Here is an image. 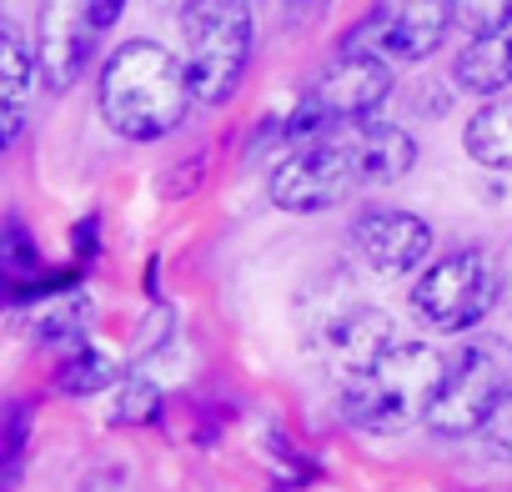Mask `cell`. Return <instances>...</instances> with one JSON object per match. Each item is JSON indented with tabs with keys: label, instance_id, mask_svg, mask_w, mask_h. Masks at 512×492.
<instances>
[{
	"label": "cell",
	"instance_id": "obj_19",
	"mask_svg": "<svg viewBox=\"0 0 512 492\" xmlns=\"http://www.w3.org/2000/svg\"><path fill=\"white\" fill-rule=\"evenodd\" d=\"M0 262H6V272H11L16 287H21L26 277L41 272V252H36V241H31V231H26L21 216H6V236H0Z\"/></svg>",
	"mask_w": 512,
	"mask_h": 492
},
{
	"label": "cell",
	"instance_id": "obj_9",
	"mask_svg": "<svg viewBox=\"0 0 512 492\" xmlns=\"http://www.w3.org/2000/svg\"><path fill=\"white\" fill-rule=\"evenodd\" d=\"M352 252L362 267L382 272V277H402V272H417L427 257H432V226L412 211H392V206H377V211H362L347 231Z\"/></svg>",
	"mask_w": 512,
	"mask_h": 492
},
{
	"label": "cell",
	"instance_id": "obj_18",
	"mask_svg": "<svg viewBox=\"0 0 512 492\" xmlns=\"http://www.w3.org/2000/svg\"><path fill=\"white\" fill-rule=\"evenodd\" d=\"M452 21L477 36H502L512 26V0H452Z\"/></svg>",
	"mask_w": 512,
	"mask_h": 492
},
{
	"label": "cell",
	"instance_id": "obj_8",
	"mask_svg": "<svg viewBox=\"0 0 512 492\" xmlns=\"http://www.w3.org/2000/svg\"><path fill=\"white\" fill-rule=\"evenodd\" d=\"M357 186H362V181H357V166L347 161V151L337 146L332 131L317 136V141H307V146H292V151L277 161L272 181H267L272 201H277L282 211H292V216L327 211V206L347 201Z\"/></svg>",
	"mask_w": 512,
	"mask_h": 492
},
{
	"label": "cell",
	"instance_id": "obj_5",
	"mask_svg": "<svg viewBox=\"0 0 512 492\" xmlns=\"http://www.w3.org/2000/svg\"><path fill=\"white\" fill-rule=\"evenodd\" d=\"M507 392H512V342L477 337L447 362V377L427 412V427L437 437H472L487 427V417L502 407Z\"/></svg>",
	"mask_w": 512,
	"mask_h": 492
},
{
	"label": "cell",
	"instance_id": "obj_15",
	"mask_svg": "<svg viewBox=\"0 0 512 492\" xmlns=\"http://www.w3.org/2000/svg\"><path fill=\"white\" fill-rule=\"evenodd\" d=\"M467 156L482 171H512V101H487L462 131Z\"/></svg>",
	"mask_w": 512,
	"mask_h": 492
},
{
	"label": "cell",
	"instance_id": "obj_13",
	"mask_svg": "<svg viewBox=\"0 0 512 492\" xmlns=\"http://www.w3.org/2000/svg\"><path fill=\"white\" fill-rule=\"evenodd\" d=\"M36 76H41V61L36 51L26 46L21 26L6 21L0 26V106H6V116H0V146H16L21 131H26V106H31V91H36Z\"/></svg>",
	"mask_w": 512,
	"mask_h": 492
},
{
	"label": "cell",
	"instance_id": "obj_24",
	"mask_svg": "<svg viewBox=\"0 0 512 492\" xmlns=\"http://www.w3.org/2000/svg\"><path fill=\"white\" fill-rule=\"evenodd\" d=\"M91 11H96V26L106 31V26H116V21H121V11H126V0H91Z\"/></svg>",
	"mask_w": 512,
	"mask_h": 492
},
{
	"label": "cell",
	"instance_id": "obj_2",
	"mask_svg": "<svg viewBox=\"0 0 512 492\" xmlns=\"http://www.w3.org/2000/svg\"><path fill=\"white\" fill-rule=\"evenodd\" d=\"M447 362L432 342H397L387 357H377L362 377L342 387V412L362 432H407L427 422L437 392H442Z\"/></svg>",
	"mask_w": 512,
	"mask_h": 492
},
{
	"label": "cell",
	"instance_id": "obj_20",
	"mask_svg": "<svg viewBox=\"0 0 512 492\" xmlns=\"http://www.w3.org/2000/svg\"><path fill=\"white\" fill-rule=\"evenodd\" d=\"M156 412H161V392L146 377H121L116 382V412H111V422L136 427V422H156Z\"/></svg>",
	"mask_w": 512,
	"mask_h": 492
},
{
	"label": "cell",
	"instance_id": "obj_26",
	"mask_svg": "<svg viewBox=\"0 0 512 492\" xmlns=\"http://www.w3.org/2000/svg\"><path fill=\"white\" fill-rule=\"evenodd\" d=\"M507 302H512V277H507Z\"/></svg>",
	"mask_w": 512,
	"mask_h": 492
},
{
	"label": "cell",
	"instance_id": "obj_22",
	"mask_svg": "<svg viewBox=\"0 0 512 492\" xmlns=\"http://www.w3.org/2000/svg\"><path fill=\"white\" fill-rule=\"evenodd\" d=\"M482 447H487L497 462H512V392H507L502 407L487 417V427H482Z\"/></svg>",
	"mask_w": 512,
	"mask_h": 492
},
{
	"label": "cell",
	"instance_id": "obj_21",
	"mask_svg": "<svg viewBox=\"0 0 512 492\" xmlns=\"http://www.w3.org/2000/svg\"><path fill=\"white\" fill-rule=\"evenodd\" d=\"M26 437H31V407L26 402H16L11 407V417H6V452H0V457H6V482H0V487H16L21 482V462H26Z\"/></svg>",
	"mask_w": 512,
	"mask_h": 492
},
{
	"label": "cell",
	"instance_id": "obj_17",
	"mask_svg": "<svg viewBox=\"0 0 512 492\" xmlns=\"http://www.w3.org/2000/svg\"><path fill=\"white\" fill-rule=\"evenodd\" d=\"M111 382H116V362H111V352H101L91 337L66 342V357H61V367H56V387H61V392H71V397H91V392H101V387H111Z\"/></svg>",
	"mask_w": 512,
	"mask_h": 492
},
{
	"label": "cell",
	"instance_id": "obj_23",
	"mask_svg": "<svg viewBox=\"0 0 512 492\" xmlns=\"http://www.w3.org/2000/svg\"><path fill=\"white\" fill-rule=\"evenodd\" d=\"M201 181H206V156H186V161L171 166V176L156 181V191H161V196H191Z\"/></svg>",
	"mask_w": 512,
	"mask_h": 492
},
{
	"label": "cell",
	"instance_id": "obj_14",
	"mask_svg": "<svg viewBox=\"0 0 512 492\" xmlns=\"http://www.w3.org/2000/svg\"><path fill=\"white\" fill-rule=\"evenodd\" d=\"M512 81V36H477L457 51V86L472 96H497Z\"/></svg>",
	"mask_w": 512,
	"mask_h": 492
},
{
	"label": "cell",
	"instance_id": "obj_12",
	"mask_svg": "<svg viewBox=\"0 0 512 492\" xmlns=\"http://www.w3.org/2000/svg\"><path fill=\"white\" fill-rule=\"evenodd\" d=\"M332 136L347 151V161L357 166V181L362 186H392V181H402L417 166V141L402 126H392V121L367 116V121L332 126Z\"/></svg>",
	"mask_w": 512,
	"mask_h": 492
},
{
	"label": "cell",
	"instance_id": "obj_3",
	"mask_svg": "<svg viewBox=\"0 0 512 492\" xmlns=\"http://www.w3.org/2000/svg\"><path fill=\"white\" fill-rule=\"evenodd\" d=\"M302 337H307V352L327 367V377L337 387L362 377L377 357H387L402 342L392 317L382 307H367L342 277H332L302 297Z\"/></svg>",
	"mask_w": 512,
	"mask_h": 492
},
{
	"label": "cell",
	"instance_id": "obj_16",
	"mask_svg": "<svg viewBox=\"0 0 512 492\" xmlns=\"http://www.w3.org/2000/svg\"><path fill=\"white\" fill-rule=\"evenodd\" d=\"M86 322H91V297L76 287L41 292L31 307V337H41V342H76V337H86Z\"/></svg>",
	"mask_w": 512,
	"mask_h": 492
},
{
	"label": "cell",
	"instance_id": "obj_11",
	"mask_svg": "<svg viewBox=\"0 0 512 492\" xmlns=\"http://www.w3.org/2000/svg\"><path fill=\"white\" fill-rule=\"evenodd\" d=\"M392 91V66L382 56H362V51H342L322 81L307 91V101L332 121V126H347V121H367Z\"/></svg>",
	"mask_w": 512,
	"mask_h": 492
},
{
	"label": "cell",
	"instance_id": "obj_10",
	"mask_svg": "<svg viewBox=\"0 0 512 492\" xmlns=\"http://www.w3.org/2000/svg\"><path fill=\"white\" fill-rule=\"evenodd\" d=\"M96 11L91 0H41V36H36V61L41 81L51 91H71L91 61V36H96Z\"/></svg>",
	"mask_w": 512,
	"mask_h": 492
},
{
	"label": "cell",
	"instance_id": "obj_1",
	"mask_svg": "<svg viewBox=\"0 0 512 492\" xmlns=\"http://www.w3.org/2000/svg\"><path fill=\"white\" fill-rule=\"evenodd\" d=\"M101 116L126 141H161L171 136L191 111V81L186 66L161 51L156 41H126L106 56L101 86H96Z\"/></svg>",
	"mask_w": 512,
	"mask_h": 492
},
{
	"label": "cell",
	"instance_id": "obj_6",
	"mask_svg": "<svg viewBox=\"0 0 512 492\" xmlns=\"http://www.w3.org/2000/svg\"><path fill=\"white\" fill-rule=\"evenodd\" d=\"M497 267L487 252H452L442 262H432L422 277H417V292H412V307L422 312L427 327L437 332H467L477 327L492 302H497Z\"/></svg>",
	"mask_w": 512,
	"mask_h": 492
},
{
	"label": "cell",
	"instance_id": "obj_25",
	"mask_svg": "<svg viewBox=\"0 0 512 492\" xmlns=\"http://www.w3.org/2000/svg\"><path fill=\"white\" fill-rule=\"evenodd\" d=\"M151 6H161V11H181V16H186V11L196 6V0H151Z\"/></svg>",
	"mask_w": 512,
	"mask_h": 492
},
{
	"label": "cell",
	"instance_id": "obj_4",
	"mask_svg": "<svg viewBox=\"0 0 512 492\" xmlns=\"http://www.w3.org/2000/svg\"><path fill=\"white\" fill-rule=\"evenodd\" d=\"M186 81L201 106H226L251 61V11L246 0H196L181 16Z\"/></svg>",
	"mask_w": 512,
	"mask_h": 492
},
{
	"label": "cell",
	"instance_id": "obj_7",
	"mask_svg": "<svg viewBox=\"0 0 512 492\" xmlns=\"http://www.w3.org/2000/svg\"><path fill=\"white\" fill-rule=\"evenodd\" d=\"M452 26V0H377L342 51L382 61H427Z\"/></svg>",
	"mask_w": 512,
	"mask_h": 492
}]
</instances>
